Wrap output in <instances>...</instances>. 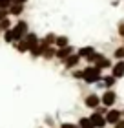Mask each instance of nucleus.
Listing matches in <instances>:
<instances>
[{"label": "nucleus", "mask_w": 124, "mask_h": 128, "mask_svg": "<svg viewBox=\"0 0 124 128\" xmlns=\"http://www.w3.org/2000/svg\"><path fill=\"white\" fill-rule=\"evenodd\" d=\"M38 40H40V37H38L37 33H35V31H29L22 40H18V42L13 44V48L18 51V53H29V50H31L33 46L38 44Z\"/></svg>", "instance_id": "f257e3e1"}, {"label": "nucleus", "mask_w": 124, "mask_h": 128, "mask_svg": "<svg viewBox=\"0 0 124 128\" xmlns=\"http://www.w3.org/2000/svg\"><path fill=\"white\" fill-rule=\"evenodd\" d=\"M84 79H82V82L84 84H97V82H100L102 80V72L97 68V66H93V64H86L84 68Z\"/></svg>", "instance_id": "f03ea898"}, {"label": "nucleus", "mask_w": 124, "mask_h": 128, "mask_svg": "<svg viewBox=\"0 0 124 128\" xmlns=\"http://www.w3.org/2000/svg\"><path fill=\"white\" fill-rule=\"evenodd\" d=\"M11 31H13V35H15V42H18V40H22L26 37V35L29 33V24L26 20H22V18H18L13 24V28H11Z\"/></svg>", "instance_id": "7ed1b4c3"}, {"label": "nucleus", "mask_w": 124, "mask_h": 128, "mask_svg": "<svg viewBox=\"0 0 124 128\" xmlns=\"http://www.w3.org/2000/svg\"><path fill=\"white\" fill-rule=\"evenodd\" d=\"M117 101H119V95H117L115 88L113 90H104L102 94H100V104L106 106V108H113L117 104Z\"/></svg>", "instance_id": "20e7f679"}, {"label": "nucleus", "mask_w": 124, "mask_h": 128, "mask_svg": "<svg viewBox=\"0 0 124 128\" xmlns=\"http://www.w3.org/2000/svg\"><path fill=\"white\" fill-rule=\"evenodd\" d=\"M93 66H97L100 72H104V70H111V66H113V59H111V57H108L106 53H100V51H97L95 60H93Z\"/></svg>", "instance_id": "39448f33"}, {"label": "nucleus", "mask_w": 124, "mask_h": 128, "mask_svg": "<svg viewBox=\"0 0 124 128\" xmlns=\"http://www.w3.org/2000/svg\"><path fill=\"white\" fill-rule=\"evenodd\" d=\"M77 53L80 55L82 60H86L88 64H93L95 55H97V50H95V46H80V48L77 50Z\"/></svg>", "instance_id": "423d86ee"}, {"label": "nucleus", "mask_w": 124, "mask_h": 128, "mask_svg": "<svg viewBox=\"0 0 124 128\" xmlns=\"http://www.w3.org/2000/svg\"><path fill=\"white\" fill-rule=\"evenodd\" d=\"M122 119V110L119 108H108V112H106V123H108V126H113L115 123H119V121Z\"/></svg>", "instance_id": "0eeeda50"}, {"label": "nucleus", "mask_w": 124, "mask_h": 128, "mask_svg": "<svg viewBox=\"0 0 124 128\" xmlns=\"http://www.w3.org/2000/svg\"><path fill=\"white\" fill-rule=\"evenodd\" d=\"M80 62H82L80 55H79V53H77V51H75L73 55H69L68 59L64 60V62H62V66H64V70H68V72H71V70H77V68L80 66Z\"/></svg>", "instance_id": "6e6552de"}, {"label": "nucleus", "mask_w": 124, "mask_h": 128, "mask_svg": "<svg viewBox=\"0 0 124 128\" xmlns=\"http://www.w3.org/2000/svg\"><path fill=\"white\" fill-rule=\"evenodd\" d=\"M100 106V95L99 94H88L86 97H84V108H88V110H97Z\"/></svg>", "instance_id": "1a4fd4ad"}, {"label": "nucleus", "mask_w": 124, "mask_h": 128, "mask_svg": "<svg viewBox=\"0 0 124 128\" xmlns=\"http://www.w3.org/2000/svg\"><path fill=\"white\" fill-rule=\"evenodd\" d=\"M115 84H117V79H115L111 73H106V75H102V80H100V82H97L95 86L102 88V92H104V90H113Z\"/></svg>", "instance_id": "9d476101"}, {"label": "nucleus", "mask_w": 124, "mask_h": 128, "mask_svg": "<svg viewBox=\"0 0 124 128\" xmlns=\"http://www.w3.org/2000/svg\"><path fill=\"white\" fill-rule=\"evenodd\" d=\"M90 119H91L93 128H106V126H108V123H106V115L99 114L97 110H93V112L90 114Z\"/></svg>", "instance_id": "9b49d317"}, {"label": "nucleus", "mask_w": 124, "mask_h": 128, "mask_svg": "<svg viewBox=\"0 0 124 128\" xmlns=\"http://www.w3.org/2000/svg\"><path fill=\"white\" fill-rule=\"evenodd\" d=\"M110 73L113 75L117 80L124 79V60H113V66H111Z\"/></svg>", "instance_id": "f8f14e48"}, {"label": "nucleus", "mask_w": 124, "mask_h": 128, "mask_svg": "<svg viewBox=\"0 0 124 128\" xmlns=\"http://www.w3.org/2000/svg\"><path fill=\"white\" fill-rule=\"evenodd\" d=\"M75 51H77V50L73 48L71 44H69V46H66V48H58V50H57V57H55V59H57L58 62H64V60H66L69 55H73Z\"/></svg>", "instance_id": "ddd939ff"}, {"label": "nucleus", "mask_w": 124, "mask_h": 128, "mask_svg": "<svg viewBox=\"0 0 124 128\" xmlns=\"http://www.w3.org/2000/svg\"><path fill=\"white\" fill-rule=\"evenodd\" d=\"M55 40H57V33L55 31H48L44 37H40L38 42L42 44L44 48H48V46H55Z\"/></svg>", "instance_id": "4468645a"}, {"label": "nucleus", "mask_w": 124, "mask_h": 128, "mask_svg": "<svg viewBox=\"0 0 124 128\" xmlns=\"http://www.w3.org/2000/svg\"><path fill=\"white\" fill-rule=\"evenodd\" d=\"M7 11H9V16H18L26 11V6H22V4H11L9 8H7Z\"/></svg>", "instance_id": "2eb2a0df"}, {"label": "nucleus", "mask_w": 124, "mask_h": 128, "mask_svg": "<svg viewBox=\"0 0 124 128\" xmlns=\"http://www.w3.org/2000/svg\"><path fill=\"white\" fill-rule=\"evenodd\" d=\"M42 53H44V46L40 42L29 50V57H31V59H42Z\"/></svg>", "instance_id": "dca6fc26"}, {"label": "nucleus", "mask_w": 124, "mask_h": 128, "mask_svg": "<svg viewBox=\"0 0 124 128\" xmlns=\"http://www.w3.org/2000/svg\"><path fill=\"white\" fill-rule=\"evenodd\" d=\"M57 57V48L55 46H48V48H44V53H42V59L44 60H53Z\"/></svg>", "instance_id": "f3484780"}, {"label": "nucleus", "mask_w": 124, "mask_h": 128, "mask_svg": "<svg viewBox=\"0 0 124 128\" xmlns=\"http://www.w3.org/2000/svg\"><path fill=\"white\" fill-rule=\"evenodd\" d=\"M71 42H69V37L68 35H57V40H55V48H66V46H69Z\"/></svg>", "instance_id": "a211bd4d"}, {"label": "nucleus", "mask_w": 124, "mask_h": 128, "mask_svg": "<svg viewBox=\"0 0 124 128\" xmlns=\"http://www.w3.org/2000/svg\"><path fill=\"white\" fill-rule=\"evenodd\" d=\"M77 124H79L80 128H93V124H91V119H90V115H80L79 117V121H77Z\"/></svg>", "instance_id": "6ab92c4d"}, {"label": "nucleus", "mask_w": 124, "mask_h": 128, "mask_svg": "<svg viewBox=\"0 0 124 128\" xmlns=\"http://www.w3.org/2000/svg\"><path fill=\"white\" fill-rule=\"evenodd\" d=\"M113 60H124V46H117L113 50Z\"/></svg>", "instance_id": "aec40b11"}, {"label": "nucleus", "mask_w": 124, "mask_h": 128, "mask_svg": "<svg viewBox=\"0 0 124 128\" xmlns=\"http://www.w3.org/2000/svg\"><path fill=\"white\" fill-rule=\"evenodd\" d=\"M2 38H4L5 44H11V46L15 44V35H13V31H11V30L4 31V33H2Z\"/></svg>", "instance_id": "412c9836"}, {"label": "nucleus", "mask_w": 124, "mask_h": 128, "mask_svg": "<svg viewBox=\"0 0 124 128\" xmlns=\"http://www.w3.org/2000/svg\"><path fill=\"white\" fill-rule=\"evenodd\" d=\"M71 79L73 80H82V79H84V70H82V68L71 70Z\"/></svg>", "instance_id": "4be33fe9"}, {"label": "nucleus", "mask_w": 124, "mask_h": 128, "mask_svg": "<svg viewBox=\"0 0 124 128\" xmlns=\"http://www.w3.org/2000/svg\"><path fill=\"white\" fill-rule=\"evenodd\" d=\"M13 28V22H11V16H7V18H4V20H0V30L2 31H7Z\"/></svg>", "instance_id": "5701e85b"}, {"label": "nucleus", "mask_w": 124, "mask_h": 128, "mask_svg": "<svg viewBox=\"0 0 124 128\" xmlns=\"http://www.w3.org/2000/svg\"><path fill=\"white\" fill-rule=\"evenodd\" d=\"M117 35H119L121 38H124V20L117 22Z\"/></svg>", "instance_id": "b1692460"}, {"label": "nucleus", "mask_w": 124, "mask_h": 128, "mask_svg": "<svg viewBox=\"0 0 124 128\" xmlns=\"http://www.w3.org/2000/svg\"><path fill=\"white\" fill-rule=\"evenodd\" d=\"M58 128H79L77 123H71V121H64V123L58 124Z\"/></svg>", "instance_id": "393cba45"}, {"label": "nucleus", "mask_w": 124, "mask_h": 128, "mask_svg": "<svg viewBox=\"0 0 124 128\" xmlns=\"http://www.w3.org/2000/svg\"><path fill=\"white\" fill-rule=\"evenodd\" d=\"M7 16H9V11H7V9H0V20L7 18Z\"/></svg>", "instance_id": "a878e982"}, {"label": "nucleus", "mask_w": 124, "mask_h": 128, "mask_svg": "<svg viewBox=\"0 0 124 128\" xmlns=\"http://www.w3.org/2000/svg\"><path fill=\"white\" fill-rule=\"evenodd\" d=\"M113 128H124V119H121L119 123H115V124H113Z\"/></svg>", "instance_id": "bb28decb"}, {"label": "nucleus", "mask_w": 124, "mask_h": 128, "mask_svg": "<svg viewBox=\"0 0 124 128\" xmlns=\"http://www.w3.org/2000/svg\"><path fill=\"white\" fill-rule=\"evenodd\" d=\"M27 2H29V0H15V2H13V4H22V6H26Z\"/></svg>", "instance_id": "cd10ccee"}, {"label": "nucleus", "mask_w": 124, "mask_h": 128, "mask_svg": "<svg viewBox=\"0 0 124 128\" xmlns=\"http://www.w3.org/2000/svg\"><path fill=\"white\" fill-rule=\"evenodd\" d=\"M119 4H121V0H111V6H113V8H117Z\"/></svg>", "instance_id": "c85d7f7f"}, {"label": "nucleus", "mask_w": 124, "mask_h": 128, "mask_svg": "<svg viewBox=\"0 0 124 128\" xmlns=\"http://www.w3.org/2000/svg\"><path fill=\"white\" fill-rule=\"evenodd\" d=\"M122 119H124V108H122Z\"/></svg>", "instance_id": "c756f323"}, {"label": "nucleus", "mask_w": 124, "mask_h": 128, "mask_svg": "<svg viewBox=\"0 0 124 128\" xmlns=\"http://www.w3.org/2000/svg\"><path fill=\"white\" fill-rule=\"evenodd\" d=\"M2 33H4V31H2V30H0V35H2Z\"/></svg>", "instance_id": "7c9ffc66"}, {"label": "nucleus", "mask_w": 124, "mask_h": 128, "mask_svg": "<svg viewBox=\"0 0 124 128\" xmlns=\"http://www.w3.org/2000/svg\"><path fill=\"white\" fill-rule=\"evenodd\" d=\"M122 46H124V38H122Z\"/></svg>", "instance_id": "2f4dec72"}, {"label": "nucleus", "mask_w": 124, "mask_h": 128, "mask_svg": "<svg viewBox=\"0 0 124 128\" xmlns=\"http://www.w3.org/2000/svg\"><path fill=\"white\" fill-rule=\"evenodd\" d=\"M79 128H80V126H79Z\"/></svg>", "instance_id": "473e14b6"}]
</instances>
